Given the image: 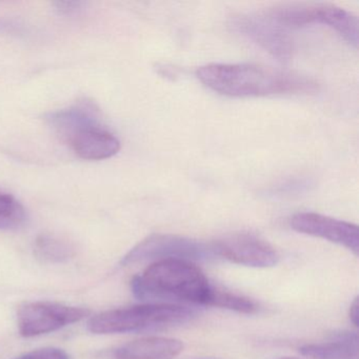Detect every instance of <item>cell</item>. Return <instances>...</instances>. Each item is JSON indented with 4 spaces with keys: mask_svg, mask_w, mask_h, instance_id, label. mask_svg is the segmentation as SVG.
Here are the masks:
<instances>
[{
    "mask_svg": "<svg viewBox=\"0 0 359 359\" xmlns=\"http://www.w3.org/2000/svg\"><path fill=\"white\" fill-rule=\"evenodd\" d=\"M90 313L88 309L58 302H26L18 311V330L24 337H35L79 323Z\"/></svg>",
    "mask_w": 359,
    "mask_h": 359,
    "instance_id": "8992f818",
    "label": "cell"
},
{
    "mask_svg": "<svg viewBox=\"0 0 359 359\" xmlns=\"http://www.w3.org/2000/svg\"><path fill=\"white\" fill-rule=\"evenodd\" d=\"M281 359H297V358H291V357H287V358H281Z\"/></svg>",
    "mask_w": 359,
    "mask_h": 359,
    "instance_id": "ac0fdd59",
    "label": "cell"
},
{
    "mask_svg": "<svg viewBox=\"0 0 359 359\" xmlns=\"http://www.w3.org/2000/svg\"><path fill=\"white\" fill-rule=\"evenodd\" d=\"M195 311L173 304H147L106 311L88 321L95 334H118L161 329L188 323Z\"/></svg>",
    "mask_w": 359,
    "mask_h": 359,
    "instance_id": "3957f363",
    "label": "cell"
},
{
    "mask_svg": "<svg viewBox=\"0 0 359 359\" xmlns=\"http://www.w3.org/2000/svg\"><path fill=\"white\" fill-rule=\"evenodd\" d=\"M97 115L86 119L67 132L62 137L73 152L85 161H104L121 150L118 138L98 123Z\"/></svg>",
    "mask_w": 359,
    "mask_h": 359,
    "instance_id": "9c48e42d",
    "label": "cell"
},
{
    "mask_svg": "<svg viewBox=\"0 0 359 359\" xmlns=\"http://www.w3.org/2000/svg\"><path fill=\"white\" fill-rule=\"evenodd\" d=\"M209 306L226 309L234 312L243 313V314H253L257 312L258 306L251 298L239 295L234 292L226 291L224 289H218L214 287Z\"/></svg>",
    "mask_w": 359,
    "mask_h": 359,
    "instance_id": "5bb4252c",
    "label": "cell"
},
{
    "mask_svg": "<svg viewBox=\"0 0 359 359\" xmlns=\"http://www.w3.org/2000/svg\"><path fill=\"white\" fill-rule=\"evenodd\" d=\"M15 359H71L70 356L62 348H43L31 351L26 354L20 355Z\"/></svg>",
    "mask_w": 359,
    "mask_h": 359,
    "instance_id": "2e32d148",
    "label": "cell"
},
{
    "mask_svg": "<svg viewBox=\"0 0 359 359\" xmlns=\"http://www.w3.org/2000/svg\"><path fill=\"white\" fill-rule=\"evenodd\" d=\"M212 249L215 256L251 268H271L280 258L268 241L247 232L226 235L212 243Z\"/></svg>",
    "mask_w": 359,
    "mask_h": 359,
    "instance_id": "ba28073f",
    "label": "cell"
},
{
    "mask_svg": "<svg viewBox=\"0 0 359 359\" xmlns=\"http://www.w3.org/2000/svg\"><path fill=\"white\" fill-rule=\"evenodd\" d=\"M231 27L235 32L247 37L279 60L287 62L293 54V39L289 31L275 22L266 12L234 16Z\"/></svg>",
    "mask_w": 359,
    "mask_h": 359,
    "instance_id": "52a82bcc",
    "label": "cell"
},
{
    "mask_svg": "<svg viewBox=\"0 0 359 359\" xmlns=\"http://www.w3.org/2000/svg\"><path fill=\"white\" fill-rule=\"evenodd\" d=\"M196 76L212 91L231 97L311 93L317 89L308 77L260 65H207L197 70Z\"/></svg>",
    "mask_w": 359,
    "mask_h": 359,
    "instance_id": "6da1fadb",
    "label": "cell"
},
{
    "mask_svg": "<svg viewBox=\"0 0 359 359\" xmlns=\"http://www.w3.org/2000/svg\"><path fill=\"white\" fill-rule=\"evenodd\" d=\"M212 245L201 243L188 237L172 234H153L138 243L125 257V266L146 262L165 259H182L188 262L208 260L213 257Z\"/></svg>",
    "mask_w": 359,
    "mask_h": 359,
    "instance_id": "5b68a950",
    "label": "cell"
},
{
    "mask_svg": "<svg viewBox=\"0 0 359 359\" xmlns=\"http://www.w3.org/2000/svg\"><path fill=\"white\" fill-rule=\"evenodd\" d=\"M358 336L352 332H341L327 341L299 348L302 355L311 359H358Z\"/></svg>",
    "mask_w": 359,
    "mask_h": 359,
    "instance_id": "7c38bea8",
    "label": "cell"
},
{
    "mask_svg": "<svg viewBox=\"0 0 359 359\" xmlns=\"http://www.w3.org/2000/svg\"><path fill=\"white\" fill-rule=\"evenodd\" d=\"M293 230L337 243L359 254V231L356 224L317 213H298L291 219Z\"/></svg>",
    "mask_w": 359,
    "mask_h": 359,
    "instance_id": "30bf717a",
    "label": "cell"
},
{
    "mask_svg": "<svg viewBox=\"0 0 359 359\" xmlns=\"http://www.w3.org/2000/svg\"><path fill=\"white\" fill-rule=\"evenodd\" d=\"M26 220L24 205L12 195L0 192V230H16L24 226Z\"/></svg>",
    "mask_w": 359,
    "mask_h": 359,
    "instance_id": "9a60e30c",
    "label": "cell"
},
{
    "mask_svg": "<svg viewBox=\"0 0 359 359\" xmlns=\"http://www.w3.org/2000/svg\"><path fill=\"white\" fill-rule=\"evenodd\" d=\"M350 319L352 321L353 325H358L359 320V302L358 298H355L354 302H352L350 306Z\"/></svg>",
    "mask_w": 359,
    "mask_h": 359,
    "instance_id": "e0dca14e",
    "label": "cell"
},
{
    "mask_svg": "<svg viewBox=\"0 0 359 359\" xmlns=\"http://www.w3.org/2000/svg\"><path fill=\"white\" fill-rule=\"evenodd\" d=\"M184 351L180 340L170 337L142 338L118 346L113 359H174Z\"/></svg>",
    "mask_w": 359,
    "mask_h": 359,
    "instance_id": "8fae6325",
    "label": "cell"
},
{
    "mask_svg": "<svg viewBox=\"0 0 359 359\" xmlns=\"http://www.w3.org/2000/svg\"><path fill=\"white\" fill-rule=\"evenodd\" d=\"M266 12L287 30L323 25L336 31L353 47L358 46V18L342 8L333 5H285Z\"/></svg>",
    "mask_w": 359,
    "mask_h": 359,
    "instance_id": "277c9868",
    "label": "cell"
},
{
    "mask_svg": "<svg viewBox=\"0 0 359 359\" xmlns=\"http://www.w3.org/2000/svg\"><path fill=\"white\" fill-rule=\"evenodd\" d=\"M35 255L43 262L60 264L74 255V248L69 241L53 235H41L35 241Z\"/></svg>",
    "mask_w": 359,
    "mask_h": 359,
    "instance_id": "4fadbf2b",
    "label": "cell"
},
{
    "mask_svg": "<svg viewBox=\"0 0 359 359\" xmlns=\"http://www.w3.org/2000/svg\"><path fill=\"white\" fill-rule=\"evenodd\" d=\"M131 289L142 300L171 299L209 306L214 285L196 264L188 260L165 259L134 277Z\"/></svg>",
    "mask_w": 359,
    "mask_h": 359,
    "instance_id": "7a4b0ae2",
    "label": "cell"
}]
</instances>
